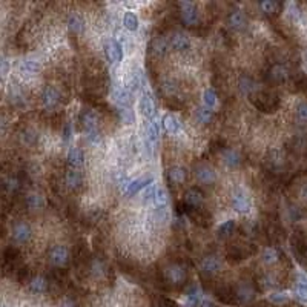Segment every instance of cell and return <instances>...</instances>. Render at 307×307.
Instances as JSON below:
<instances>
[{
    "label": "cell",
    "mask_w": 307,
    "mask_h": 307,
    "mask_svg": "<svg viewBox=\"0 0 307 307\" xmlns=\"http://www.w3.org/2000/svg\"><path fill=\"white\" fill-rule=\"evenodd\" d=\"M220 260L213 255H209V257H204L200 263V269H201V274L203 275H208V277H212L215 274H218L220 270Z\"/></svg>",
    "instance_id": "6"
},
{
    "label": "cell",
    "mask_w": 307,
    "mask_h": 307,
    "mask_svg": "<svg viewBox=\"0 0 307 307\" xmlns=\"http://www.w3.org/2000/svg\"><path fill=\"white\" fill-rule=\"evenodd\" d=\"M201 307H215V306H213L212 303H203V306H201Z\"/></svg>",
    "instance_id": "50"
},
{
    "label": "cell",
    "mask_w": 307,
    "mask_h": 307,
    "mask_svg": "<svg viewBox=\"0 0 307 307\" xmlns=\"http://www.w3.org/2000/svg\"><path fill=\"white\" fill-rule=\"evenodd\" d=\"M203 101H204V106L212 109L215 105H217V94H215L212 89H206L203 94Z\"/></svg>",
    "instance_id": "35"
},
{
    "label": "cell",
    "mask_w": 307,
    "mask_h": 307,
    "mask_svg": "<svg viewBox=\"0 0 307 307\" xmlns=\"http://www.w3.org/2000/svg\"><path fill=\"white\" fill-rule=\"evenodd\" d=\"M270 301L275 303V304H283L287 301V295L284 293H272L270 295Z\"/></svg>",
    "instance_id": "45"
},
{
    "label": "cell",
    "mask_w": 307,
    "mask_h": 307,
    "mask_svg": "<svg viewBox=\"0 0 307 307\" xmlns=\"http://www.w3.org/2000/svg\"><path fill=\"white\" fill-rule=\"evenodd\" d=\"M297 114H298L300 120L307 121V101H303V103H300V105H298V108H297Z\"/></svg>",
    "instance_id": "44"
},
{
    "label": "cell",
    "mask_w": 307,
    "mask_h": 307,
    "mask_svg": "<svg viewBox=\"0 0 307 307\" xmlns=\"http://www.w3.org/2000/svg\"><path fill=\"white\" fill-rule=\"evenodd\" d=\"M163 124H165V129L169 134H175V132L180 131V123H178V120L174 116H170V114L163 118Z\"/></svg>",
    "instance_id": "30"
},
{
    "label": "cell",
    "mask_w": 307,
    "mask_h": 307,
    "mask_svg": "<svg viewBox=\"0 0 307 307\" xmlns=\"http://www.w3.org/2000/svg\"><path fill=\"white\" fill-rule=\"evenodd\" d=\"M60 307H75V306H74V304H72L71 301H63Z\"/></svg>",
    "instance_id": "48"
},
{
    "label": "cell",
    "mask_w": 307,
    "mask_h": 307,
    "mask_svg": "<svg viewBox=\"0 0 307 307\" xmlns=\"http://www.w3.org/2000/svg\"><path fill=\"white\" fill-rule=\"evenodd\" d=\"M105 52L108 55V59L111 62H121L123 60V49L120 47V43L114 39H109L105 42Z\"/></svg>",
    "instance_id": "8"
},
{
    "label": "cell",
    "mask_w": 307,
    "mask_h": 307,
    "mask_svg": "<svg viewBox=\"0 0 307 307\" xmlns=\"http://www.w3.org/2000/svg\"><path fill=\"white\" fill-rule=\"evenodd\" d=\"M120 116H121L123 123L131 124V123L134 121V114H132V111H129V109H126V108H121V109H120Z\"/></svg>",
    "instance_id": "41"
},
{
    "label": "cell",
    "mask_w": 307,
    "mask_h": 307,
    "mask_svg": "<svg viewBox=\"0 0 307 307\" xmlns=\"http://www.w3.org/2000/svg\"><path fill=\"white\" fill-rule=\"evenodd\" d=\"M297 297L300 301L307 303V278L304 275H300V280L297 284Z\"/></svg>",
    "instance_id": "31"
},
{
    "label": "cell",
    "mask_w": 307,
    "mask_h": 307,
    "mask_svg": "<svg viewBox=\"0 0 307 307\" xmlns=\"http://www.w3.org/2000/svg\"><path fill=\"white\" fill-rule=\"evenodd\" d=\"M68 28H70V31L74 34H80L85 29V22L80 16L72 14V16H70V19H68Z\"/></svg>",
    "instance_id": "24"
},
{
    "label": "cell",
    "mask_w": 307,
    "mask_h": 307,
    "mask_svg": "<svg viewBox=\"0 0 307 307\" xmlns=\"http://www.w3.org/2000/svg\"><path fill=\"white\" fill-rule=\"evenodd\" d=\"M65 181L70 189H78L82 185V174L77 169H70L65 175Z\"/></svg>",
    "instance_id": "20"
},
{
    "label": "cell",
    "mask_w": 307,
    "mask_h": 307,
    "mask_svg": "<svg viewBox=\"0 0 307 307\" xmlns=\"http://www.w3.org/2000/svg\"><path fill=\"white\" fill-rule=\"evenodd\" d=\"M48 260H49V263L55 267H65L68 263H70V251H68L66 246L55 244L49 249Z\"/></svg>",
    "instance_id": "3"
},
{
    "label": "cell",
    "mask_w": 307,
    "mask_h": 307,
    "mask_svg": "<svg viewBox=\"0 0 307 307\" xmlns=\"http://www.w3.org/2000/svg\"><path fill=\"white\" fill-rule=\"evenodd\" d=\"M232 206L236 212L240 213H246L249 212V209H251V201H249L247 195L244 194V192H235L234 197H232Z\"/></svg>",
    "instance_id": "15"
},
{
    "label": "cell",
    "mask_w": 307,
    "mask_h": 307,
    "mask_svg": "<svg viewBox=\"0 0 307 307\" xmlns=\"http://www.w3.org/2000/svg\"><path fill=\"white\" fill-rule=\"evenodd\" d=\"M195 178L201 185H212V183H215V180H217V174H215V170L211 166L198 165L195 167Z\"/></svg>",
    "instance_id": "5"
},
{
    "label": "cell",
    "mask_w": 307,
    "mask_h": 307,
    "mask_svg": "<svg viewBox=\"0 0 307 307\" xmlns=\"http://www.w3.org/2000/svg\"><path fill=\"white\" fill-rule=\"evenodd\" d=\"M157 137H158V124L157 121H151L149 128H147V139L151 142H155Z\"/></svg>",
    "instance_id": "39"
},
{
    "label": "cell",
    "mask_w": 307,
    "mask_h": 307,
    "mask_svg": "<svg viewBox=\"0 0 307 307\" xmlns=\"http://www.w3.org/2000/svg\"><path fill=\"white\" fill-rule=\"evenodd\" d=\"M31 227L26 224V223H17L14 227H13V238L14 241L19 243V244H25L31 240Z\"/></svg>",
    "instance_id": "7"
},
{
    "label": "cell",
    "mask_w": 307,
    "mask_h": 307,
    "mask_svg": "<svg viewBox=\"0 0 307 307\" xmlns=\"http://www.w3.org/2000/svg\"><path fill=\"white\" fill-rule=\"evenodd\" d=\"M140 111L144 117H151L154 114V101L149 95H143L140 98Z\"/></svg>",
    "instance_id": "27"
},
{
    "label": "cell",
    "mask_w": 307,
    "mask_h": 307,
    "mask_svg": "<svg viewBox=\"0 0 307 307\" xmlns=\"http://www.w3.org/2000/svg\"><path fill=\"white\" fill-rule=\"evenodd\" d=\"M169 43L175 51H180V52L188 51L190 48V40L183 32H174L169 39Z\"/></svg>",
    "instance_id": "10"
},
{
    "label": "cell",
    "mask_w": 307,
    "mask_h": 307,
    "mask_svg": "<svg viewBox=\"0 0 307 307\" xmlns=\"http://www.w3.org/2000/svg\"><path fill=\"white\" fill-rule=\"evenodd\" d=\"M252 103L263 112H275L280 106V100L275 94H270L267 91H261L252 95Z\"/></svg>",
    "instance_id": "1"
},
{
    "label": "cell",
    "mask_w": 307,
    "mask_h": 307,
    "mask_svg": "<svg viewBox=\"0 0 307 307\" xmlns=\"http://www.w3.org/2000/svg\"><path fill=\"white\" fill-rule=\"evenodd\" d=\"M227 24L235 31H241L246 26V16L240 9H232L227 16Z\"/></svg>",
    "instance_id": "14"
},
{
    "label": "cell",
    "mask_w": 307,
    "mask_h": 307,
    "mask_svg": "<svg viewBox=\"0 0 307 307\" xmlns=\"http://www.w3.org/2000/svg\"><path fill=\"white\" fill-rule=\"evenodd\" d=\"M289 77V70L284 65H274L269 70V80H272L274 83H283L286 82Z\"/></svg>",
    "instance_id": "13"
},
{
    "label": "cell",
    "mask_w": 307,
    "mask_h": 307,
    "mask_svg": "<svg viewBox=\"0 0 307 307\" xmlns=\"http://www.w3.org/2000/svg\"><path fill=\"white\" fill-rule=\"evenodd\" d=\"M6 70H8V66H6V62H5V60H2V74H3V75L6 74Z\"/></svg>",
    "instance_id": "49"
},
{
    "label": "cell",
    "mask_w": 307,
    "mask_h": 307,
    "mask_svg": "<svg viewBox=\"0 0 307 307\" xmlns=\"http://www.w3.org/2000/svg\"><path fill=\"white\" fill-rule=\"evenodd\" d=\"M212 116H213V114H212V109H209V108H206V106L198 108L197 112H195L197 120H198L200 123H203V124L209 123V121L212 120Z\"/></svg>",
    "instance_id": "33"
},
{
    "label": "cell",
    "mask_w": 307,
    "mask_h": 307,
    "mask_svg": "<svg viewBox=\"0 0 307 307\" xmlns=\"http://www.w3.org/2000/svg\"><path fill=\"white\" fill-rule=\"evenodd\" d=\"M62 135H63V142H65V143L70 142L71 135H72V128H71V124H70V123H66V124H65V128H63Z\"/></svg>",
    "instance_id": "47"
},
{
    "label": "cell",
    "mask_w": 307,
    "mask_h": 307,
    "mask_svg": "<svg viewBox=\"0 0 307 307\" xmlns=\"http://www.w3.org/2000/svg\"><path fill=\"white\" fill-rule=\"evenodd\" d=\"M201 303V292L194 286L190 287L189 292H188V297H186V307H198Z\"/></svg>",
    "instance_id": "26"
},
{
    "label": "cell",
    "mask_w": 307,
    "mask_h": 307,
    "mask_svg": "<svg viewBox=\"0 0 307 307\" xmlns=\"http://www.w3.org/2000/svg\"><path fill=\"white\" fill-rule=\"evenodd\" d=\"M151 183H152V178L149 177V178H139V180H135V181H132V183H129L128 185V189H126V194L128 195H134V194H137L139 190H142L143 188H146V186H151Z\"/></svg>",
    "instance_id": "22"
},
{
    "label": "cell",
    "mask_w": 307,
    "mask_h": 307,
    "mask_svg": "<svg viewBox=\"0 0 307 307\" xmlns=\"http://www.w3.org/2000/svg\"><path fill=\"white\" fill-rule=\"evenodd\" d=\"M155 195H157V188L154 185L147 186L146 190H144V201H151V200H155Z\"/></svg>",
    "instance_id": "43"
},
{
    "label": "cell",
    "mask_w": 307,
    "mask_h": 307,
    "mask_svg": "<svg viewBox=\"0 0 307 307\" xmlns=\"http://www.w3.org/2000/svg\"><path fill=\"white\" fill-rule=\"evenodd\" d=\"M22 139H24V143H26V144H34L37 142V134L34 131H31V129H28V131L24 132Z\"/></svg>",
    "instance_id": "40"
},
{
    "label": "cell",
    "mask_w": 307,
    "mask_h": 307,
    "mask_svg": "<svg viewBox=\"0 0 307 307\" xmlns=\"http://www.w3.org/2000/svg\"><path fill=\"white\" fill-rule=\"evenodd\" d=\"M5 188L9 190V192H14V190H17L19 189V180L17 178H8L6 180V185H5Z\"/></svg>",
    "instance_id": "46"
},
{
    "label": "cell",
    "mask_w": 307,
    "mask_h": 307,
    "mask_svg": "<svg viewBox=\"0 0 307 307\" xmlns=\"http://www.w3.org/2000/svg\"><path fill=\"white\" fill-rule=\"evenodd\" d=\"M221 158L229 167H236V166H240V163H241V155L238 154L235 149H224L221 152Z\"/></svg>",
    "instance_id": "18"
},
{
    "label": "cell",
    "mask_w": 307,
    "mask_h": 307,
    "mask_svg": "<svg viewBox=\"0 0 307 307\" xmlns=\"http://www.w3.org/2000/svg\"><path fill=\"white\" fill-rule=\"evenodd\" d=\"M238 86H240V89H241V93H243V94H249V93H251V91L255 88V83H254V80H252L251 77L243 75V77L240 78V82H238Z\"/></svg>",
    "instance_id": "34"
},
{
    "label": "cell",
    "mask_w": 307,
    "mask_h": 307,
    "mask_svg": "<svg viewBox=\"0 0 307 307\" xmlns=\"http://www.w3.org/2000/svg\"><path fill=\"white\" fill-rule=\"evenodd\" d=\"M29 289H31V292H34V293H45L48 290V281L45 280L43 277H34V278H31V281H29Z\"/></svg>",
    "instance_id": "23"
},
{
    "label": "cell",
    "mask_w": 307,
    "mask_h": 307,
    "mask_svg": "<svg viewBox=\"0 0 307 307\" xmlns=\"http://www.w3.org/2000/svg\"><path fill=\"white\" fill-rule=\"evenodd\" d=\"M260 8L263 9L266 14H277L278 9L281 8V5L277 3V2H261Z\"/></svg>",
    "instance_id": "37"
},
{
    "label": "cell",
    "mask_w": 307,
    "mask_h": 307,
    "mask_svg": "<svg viewBox=\"0 0 307 307\" xmlns=\"http://www.w3.org/2000/svg\"><path fill=\"white\" fill-rule=\"evenodd\" d=\"M165 275L167 278L169 283H172V284H180V283H183L185 278H186V270L183 266H180V264H172V266H167L166 270H165Z\"/></svg>",
    "instance_id": "9"
},
{
    "label": "cell",
    "mask_w": 307,
    "mask_h": 307,
    "mask_svg": "<svg viewBox=\"0 0 307 307\" xmlns=\"http://www.w3.org/2000/svg\"><path fill=\"white\" fill-rule=\"evenodd\" d=\"M155 204H157V208L160 209V211H165L166 206H167V203H169V198H167V194H166V190L163 188H158L157 189V195H155Z\"/></svg>",
    "instance_id": "32"
},
{
    "label": "cell",
    "mask_w": 307,
    "mask_h": 307,
    "mask_svg": "<svg viewBox=\"0 0 307 307\" xmlns=\"http://www.w3.org/2000/svg\"><path fill=\"white\" fill-rule=\"evenodd\" d=\"M149 49L155 57H163L167 52V42L163 37H154L149 45Z\"/></svg>",
    "instance_id": "17"
},
{
    "label": "cell",
    "mask_w": 307,
    "mask_h": 307,
    "mask_svg": "<svg viewBox=\"0 0 307 307\" xmlns=\"http://www.w3.org/2000/svg\"><path fill=\"white\" fill-rule=\"evenodd\" d=\"M167 177H169L170 181H172V183L180 185V183H183V181L186 180L188 172H186V169H185V167H181V166H174V167H170V169H169Z\"/></svg>",
    "instance_id": "21"
},
{
    "label": "cell",
    "mask_w": 307,
    "mask_h": 307,
    "mask_svg": "<svg viewBox=\"0 0 307 307\" xmlns=\"http://www.w3.org/2000/svg\"><path fill=\"white\" fill-rule=\"evenodd\" d=\"M234 231H235V221L229 220V221L223 223V224L218 227V235L223 236V238H226V236H231V235L234 234Z\"/></svg>",
    "instance_id": "36"
},
{
    "label": "cell",
    "mask_w": 307,
    "mask_h": 307,
    "mask_svg": "<svg viewBox=\"0 0 307 307\" xmlns=\"http://www.w3.org/2000/svg\"><path fill=\"white\" fill-rule=\"evenodd\" d=\"M42 100H43V105L47 108H54L59 105L60 93L54 86H47L42 93Z\"/></svg>",
    "instance_id": "12"
},
{
    "label": "cell",
    "mask_w": 307,
    "mask_h": 307,
    "mask_svg": "<svg viewBox=\"0 0 307 307\" xmlns=\"http://www.w3.org/2000/svg\"><path fill=\"white\" fill-rule=\"evenodd\" d=\"M185 203H186V206H185L186 209H200L203 203V194L197 188H192L186 192Z\"/></svg>",
    "instance_id": "11"
},
{
    "label": "cell",
    "mask_w": 307,
    "mask_h": 307,
    "mask_svg": "<svg viewBox=\"0 0 307 307\" xmlns=\"http://www.w3.org/2000/svg\"><path fill=\"white\" fill-rule=\"evenodd\" d=\"M82 123L86 132V137L91 143H98L100 137H98V131H97V116L93 111H85L82 114Z\"/></svg>",
    "instance_id": "2"
},
{
    "label": "cell",
    "mask_w": 307,
    "mask_h": 307,
    "mask_svg": "<svg viewBox=\"0 0 307 307\" xmlns=\"http://www.w3.org/2000/svg\"><path fill=\"white\" fill-rule=\"evenodd\" d=\"M261 258H263V261L266 264H274V263H277L278 258H280V252L277 251L275 247H267V249H264V252H263V255H261Z\"/></svg>",
    "instance_id": "29"
},
{
    "label": "cell",
    "mask_w": 307,
    "mask_h": 307,
    "mask_svg": "<svg viewBox=\"0 0 307 307\" xmlns=\"http://www.w3.org/2000/svg\"><path fill=\"white\" fill-rule=\"evenodd\" d=\"M254 289L251 284H247V283H241V284H238L236 289L234 290V295H235V298H238L241 303H247V301H251L254 298Z\"/></svg>",
    "instance_id": "16"
},
{
    "label": "cell",
    "mask_w": 307,
    "mask_h": 307,
    "mask_svg": "<svg viewBox=\"0 0 307 307\" xmlns=\"http://www.w3.org/2000/svg\"><path fill=\"white\" fill-rule=\"evenodd\" d=\"M180 16L185 25L192 26L198 22V9L192 2H180Z\"/></svg>",
    "instance_id": "4"
},
{
    "label": "cell",
    "mask_w": 307,
    "mask_h": 307,
    "mask_svg": "<svg viewBox=\"0 0 307 307\" xmlns=\"http://www.w3.org/2000/svg\"><path fill=\"white\" fill-rule=\"evenodd\" d=\"M123 25H124V28L129 29V31H137V28H139V17L135 16L132 11H128V13L124 14V17H123Z\"/></svg>",
    "instance_id": "28"
},
{
    "label": "cell",
    "mask_w": 307,
    "mask_h": 307,
    "mask_svg": "<svg viewBox=\"0 0 307 307\" xmlns=\"http://www.w3.org/2000/svg\"><path fill=\"white\" fill-rule=\"evenodd\" d=\"M116 98H117V101L118 103H121L123 106L128 103L129 101V94H128V91L126 89H120L118 93L116 94Z\"/></svg>",
    "instance_id": "42"
},
{
    "label": "cell",
    "mask_w": 307,
    "mask_h": 307,
    "mask_svg": "<svg viewBox=\"0 0 307 307\" xmlns=\"http://www.w3.org/2000/svg\"><path fill=\"white\" fill-rule=\"evenodd\" d=\"M66 160H68V163H70L72 167L82 166L83 165V160H85V154H83L82 149H78V147H71V149L68 151Z\"/></svg>",
    "instance_id": "19"
},
{
    "label": "cell",
    "mask_w": 307,
    "mask_h": 307,
    "mask_svg": "<svg viewBox=\"0 0 307 307\" xmlns=\"http://www.w3.org/2000/svg\"><path fill=\"white\" fill-rule=\"evenodd\" d=\"M20 70H22V72H25V74H34L39 70V66L34 60H25L24 63L20 65Z\"/></svg>",
    "instance_id": "38"
},
{
    "label": "cell",
    "mask_w": 307,
    "mask_h": 307,
    "mask_svg": "<svg viewBox=\"0 0 307 307\" xmlns=\"http://www.w3.org/2000/svg\"><path fill=\"white\" fill-rule=\"evenodd\" d=\"M26 206L31 211H40L45 208V198L40 194H29L26 197Z\"/></svg>",
    "instance_id": "25"
}]
</instances>
